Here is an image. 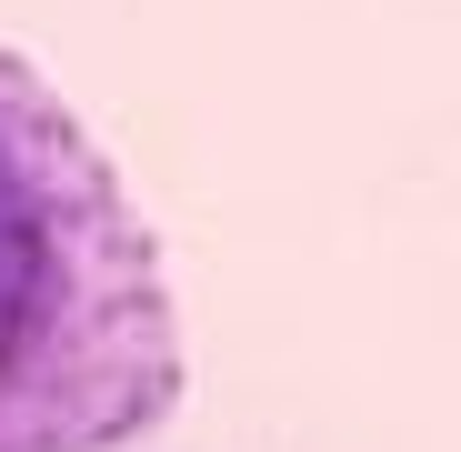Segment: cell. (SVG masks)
Listing matches in <instances>:
<instances>
[{
  "label": "cell",
  "instance_id": "6da1fadb",
  "mask_svg": "<svg viewBox=\"0 0 461 452\" xmlns=\"http://www.w3.org/2000/svg\"><path fill=\"white\" fill-rule=\"evenodd\" d=\"M171 402L161 242L91 121L0 41V452H131Z\"/></svg>",
  "mask_w": 461,
  "mask_h": 452
}]
</instances>
